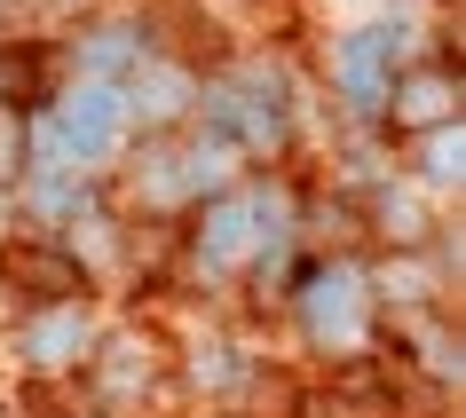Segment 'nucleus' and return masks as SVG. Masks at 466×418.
<instances>
[{
    "mask_svg": "<svg viewBox=\"0 0 466 418\" xmlns=\"http://www.w3.org/2000/svg\"><path fill=\"white\" fill-rule=\"evenodd\" d=\"M300 245V214L285 182H221L182 214V269L198 284H253V293H285Z\"/></svg>",
    "mask_w": 466,
    "mask_h": 418,
    "instance_id": "f257e3e1",
    "label": "nucleus"
},
{
    "mask_svg": "<svg viewBox=\"0 0 466 418\" xmlns=\"http://www.w3.org/2000/svg\"><path fill=\"white\" fill-rule=\"evenodd\" d=\"M127 95L119 79H72L40 111H25V174H103L127 150Z\"/></svg>",
    "mask_w": 466,
    "mask_h": 418,
    "instance_id": "f03ea898",
    "label": "nucleus"
},
{
    "mask_svg": "<svg viewBox=\"0 0 466 418\" xmlns=\"http://www.w3.org/2000/svg\"><path fill=\"white\" fill-rule=\"evenodd\" d=\"M198 126L229 158H285L293 134H300V111H293L285 72L246 55V64H221L214 79H198Z\"/></svg>",
    "mask_w": 466,
    "mask_h": 418,
    "instance_id": "7ed1b4c3",
    "label": "nucleus"
},
{
    "mask_svg": "<svg viewBox=\"0 0 466 418\" xmlns=\"http://www.w3.org/2000/svg\"><path fill=\"white\" fill-rule=\"evenodd\" d=\"M285 308H293L300 340L332 355V363H364L380 347V300H371V276L356 253H317L285 276Z\"/></svg>",
    "mask_w": 466,
    "mask_h": 418,
    "instance_id": "20e7f679",
    "label": "nucleus"
},
{
    "mask_svg": "<svg viewBox=\"0 0 466 418\" xmlns=\"http://www.w3.org/2000/svg\"><path fill=\"white\" fill-rule=\"evenodd\" d=\"M246 158H229V150L206 134V126H167V134H143V150L127 158L119 174V197L127 214H150V222H182L198 197H214L221 182H238Z\"/></svg>",
    "mask_w": 466,
    "mask_h": 418,
    "instance_id": "39448f33",
    "label": "nucleus"
},
{
    "mask_svg": "<svg viewBox=\"0 0 466 418\" xmlns=\"http://www.w3.org/2000/svg\"><path fill=\"white\" fill-rule=\"evenodd\" d=\"M72 387L87 403V418H150L174 394V355L158 332L119 323V332H96V347L72 371Z\"/></svg>",
    "mask_w": 466,
    "mask_h": 418,
    "instance_id": "423d86ee",
    "label": "nucleus"
},
{
    "mask_svg": "<svg viewBox=\"0 0 466 418\" xmlns=\"http://www.w3.org/2000/svg\"><path fill=\"white\" fill-rule=\"evenodd\" d=\"M8 340H16L25 379H72L79 355L96 347V308L87 300H40V308H25L8 323Z\"/></svg>",
    "mask_w": 466,
    "mask_h": 418,
    "instance_id": "0eeeda50",
    "label": "nucleus"
},
{
    "mask_svg": "<svg viewBox=\"0 0 466 418\" xmlns=\"http://www.w3.org/2000/svg\"><path fill=\"white\" fill-rule=\"evenodd\" d=\"M0 276L16 284V300H25V308H40V300H96V269H87V261H79L56 229L8 237V245H0Z\"/></svg>",
    "mask_w": 466,
    "mask_h": 418,
    "instance_id": "6e6552de",
    "label": "nucleus"
},
{
    "mask_svg": "<svg viewBox=\"0 0 466 418\" xmlns=\"http://www.w3.org/2000/svg\"><path fill=\"white\" fill-rule=\"evenodd\" d=\"M451 119H459V64H451V55L395 64L388 103H380V126L411 143V134H427V126H451Z\"/></svg>",
    "mask_w": 466,
    "mask_h": 418,
    "instance_id": "1a4fd4ad",
    "label": "nucleus"
},
{
    "mask_svg": "<svg viewBox=\"0 0 466 418\" xmlns=\"http://www.w3.org/2000/svg\"><path fill=\"white\" fill-rule=\"evenodd\" d=\"M119 95H127V126H143V134H167V126L198 119V72L174 64L167 48H150L143 64L119 79Z\"/></svg>",
    "mask_w": 466,
    "mask_h": 418,
    "instance_id": "9d476101",
    "label": "nucleus"
},
{
    "mask_svg": "<svg viewBox=\"0 0 466 418\" xmlns=\"http://www.w3.org/2000/svg\"><path fill=\"white\" fill-rule=\"evenodd\" d=\"M395 64H403V48H395L388 25H364V32H348L340 48H332V87H340V103L356 111V119H380Z\"/></svg>",
    "mask_w": 466,
    "mask_h": 418,
    "instance_id": "9b49d317",
    "label": "nucleus"
},
{
    "mask_svg": "<svg viewBox=\"0 0 466 418\" xmlns=\"http://www.w3.org/2000/svg\"><path fill=\"white\" fill-rule=\"evenodd\" d=\"M150 48H158V40H150L143 25H119V16H103V25L72 32V64H79V79H127Z\"/></svg>",
    "mask_w": 466,
    "mask_h": 418,
    "instance_id": "f8f14e48",
    "label": "nucleus"
},
{
    "mask_svg": "<svg viewBox=\"0 0 466 418\" xmlns=\"http://www.w3.org/2000/svg\"><path fill=\"white\" fill-rule=\"evenodd\" d=\"M364 222L388 237V245H427V205H419L411 182H380L364 197Z\"/></svg>",
    "mask_w": 466,
    "mask_h": 418,
    "instance_id": "ddd939ff",
    "label": "nucleus"
},
{
    "mask_svg": "<svg viewBox=\"0 0 466 418\" xmlns=\"http://www.w3.org/2000/svg\"><path fill=\"white\" fill-rule=\"evenodd\" d=\"M459 174H466V134H459V119L411 134V190H451Z\"/></svg>",
    "mask_w": 466,
    "mask_h": 418,
    "instance_id": "4468645a",
    "label": "nucleus"
},
{
    "mask_svg": "<svg viewBox=\"0 0 466 418\" xmlns=\"http://www.w3.org/2000/svg\"><path fill=\"white\" fill-rule=\"evenodd\" d=\"M25 111H32V103L0 95V190H16V182H25Z\"/></svg>",
    "mask_w": 466,
    "mask_h": 418,
    "instance_id": "2eb2a0df",
    "label": "nucleus"
},
{
    "mask_svg": "<svg viewBox=\"0 0 466 418\" xmlns=\"http://www.w3.org/2000/svg\"><path fill=\"white\" fill-rule=\"evenodd\" d=\"M8 16H16V0H0V32H8Z\"/></svg>",
    "mask_w": 466,
    "mask_h": 418,
    "instance_id": "dca6fc26",
    "label": "nucleus"
},
{
    "mask_svg": "<svg viewBox=\"0 0 466 418\" xmlns=\"http://www.w3.org/2000/svg\"><path fill=\"white\" fill-rule=\"evenodd\" d=\"M0 418H16V411H8V403H0Z\"/></svg>",
    "mask_w": 466,
    "mask_h": 418,
    "instance_id": "f3484780",
    "label": "nucleus"
}]
</instances>
